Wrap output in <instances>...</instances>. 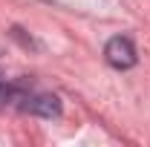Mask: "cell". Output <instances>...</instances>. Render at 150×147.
Instances as JSON below:
<instances>
[{
  "label": "cell",
  "instance_id": "3957f363",
  "mask_svg": "<svg viewBox=\"0 0 150 147\" xmlns=\"http://www.w3.org/2000/svg\"><path fill=\"white\" fill-rule=\"evenodd\" d=\"M0 90H3V72H0Z\"/></svg>",
  "mask_w": 150,
  "mask_h": 147
},
{
  "label": "cell",
  "instance_id": "7a4b0ae2",
  "mask_svg": "<svg viewBox=\"0 0 150 147\" xmlns=\"http://www.w3.org/2000/svg\"><path fill=\"white\" fill-rule=\"evenodd\" d=\"M23 110L35 112V115H40V118H58V115H61V98L52 95V92H40V95L26 98Z\"/></svg>",
  "mask_w": 150,
  "mask_h": 147
},
{
  "label": "cell",
  "instance_id": "6da1fadb",
  "mask_svg": "<svg viewBox=\"0 0 150 147\" xmlns=\"http://www.w3.org/2000/svg\"><path fill=\"white\" fill-rule=\"evenodd\" d=\"M104 58H107V64H110L112 69H133L136 61H139L133 40H130V37H124V35L107 40V46H104Z\"/></svg>",
  "mask_w": 150,
  "mask_h": 147
}]
</instances>
